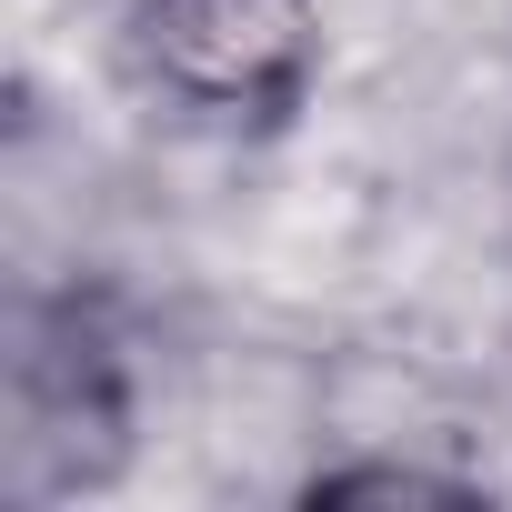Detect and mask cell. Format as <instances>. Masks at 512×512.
Here are the masks:
<instances>
[{
  "label": "cell",
  "instance_id": "1",
  "mask_svg": "<svg viewBox=\"0 0 512 512\" xmlns=\"http://www.w3.org/2000/svg\"><path fill=\"white\" fill-rule=\"evenodd\" d=\"M131 81L211 131H272L322 71L312 0H131L121 11Z\"/></svg>",
  "mask_w": 512,
  "mask_h": 512
}]
</instances>
